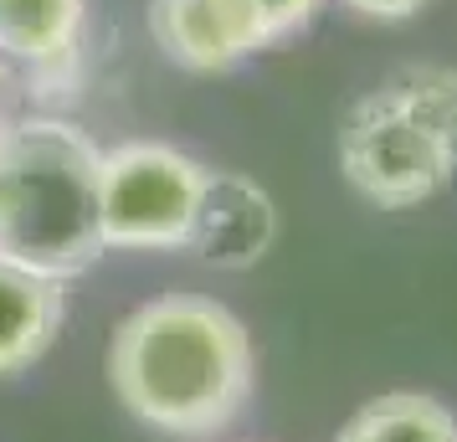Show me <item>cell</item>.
Instances as JSON below:
<instances>
[{
	"instance_id": "cell-5",
	"label": "cell",
	"mask_w": 457,
	"mask_h": 442,
	"mask_svg": "<svg viewBox=\"0 0 457 442\" xmlns=\"http://www.w3.org/2000/svg\"><path fill=\"white\" fill-rule=\"evenodd\" d=\"M278 242V201L242 170H206L186 247L211 268H252Z\"/></svg>"
},
{
	"instance_id": "cell-9",
	"label": "cell",
	"mask_w": 457,
	"mask_h": 442,
	"mask_svg": "<svg viewBox=\"0 0 457 442\" xmlns=\"http://www.w3.org/2000/svg\"><path fill=\"white\" fill-rule=\"evenodd\" d=\"M339 442H457V421L447 406L416 391H395L370 406H360Z\"/></svg>"
},
{
	"instance_id": "cell-3",
	"label": "cell",
	"mask_w": 457,
	"mask_h": 442,
	"mask_svg": "<svg viewBox=\"0 0 457 442\" xmlns=\"http://www.w3.org/2000/svg\"><path fill=\"white\" fill-rule=\"evenodd\" d=\"M339 170L375 206H421L457 180V67L411 63L339 124Z\"/></svg>"
},
{
	"instance_id": "cell-10",
	"label": "cell",
	"mask_w": 457,
	"mask_h": 442,
	"mask_svg": "<svg viewBox=\"0 0 457 442\" xmlns=\"http://www.w3.org/2000/svg\"><path fill=\"white\" fill-rule=\"evenodd\" d=\"M227 5H231V16L242 21V31L252 37V46L262 52V46L303 31L324 0H227Z\"/></svg>"
},
{
	"instance_id": "cell-7",
	"label": "cell",
	"mask_w": 457,
	"mask_h": 442,
	"mask_svg": "<svg viewBox=\"0 0 457 442\" xmlns=\"http://www.w3.org/2000/svg\"><path fill=\"white\" fill-rule=\"evenodd\" d=\"M87 0H0V57L57 78L78 63Z\"/></svg>"
},
{
	"instance_id": "cell-12",
	"label": "cell",
	"mask_w": 457,
	"mask_h": 442,
	"mask_svg": "<svg viewBox=\"0 0 457 442\" xmlns=\"http://www.w3.org/2000/svg\"><path fill=\"white\" fill-rule=\"evenodd\" d=\"M11 129H16V119H11V93H5V72H0V145L11 139Z\"/></svg>"
},
{
	"instance_id": "cell-11",
	"label": "cell",
	"mask_w": 457,
	"mask_h": 442,
	"mask_svg": "<svg viewBox=\"0 0 457 442\" xmlns=\"http://www.w3.org/2000/svg\"><path fill=\"white\" fill-rule=\"evenodd\" d=\"M345 5L360 16H375V21H401V16L421 11V0H345Z\"/></svg>"
},
{
	"instance_id": "cell-8",
	"label": "cell",
	"mask_w": 457,
	"mask_h": 442,
	"mask_svg": "<svg viewBox=\"0 0 457 442\" xmlns=\"http://www.w3.org/2000/svg\"><path fill=\"white\" fill-rule=\"evenodd\" d=\"M62 329V283L0 263V376H16L52 350Z\"/></svg>"
},
{
	"instance_id": "cell-1",
	"label": "cell",
	"mask_w": 457,
	"mask_h": 442,
	"mask_svg": "<svg viewBox=\"0 0 457 442\" xmlns=\"http://www.w3.org/2000/svg\"><path fill=\"white\" fill-rule=\"evenodd\" d=\"M252 339L242 319L195 294L139 304L113 329L108 380L129 412L175 438L221 432L252 396Z\"/></svg>"
},
{
	"instance_id": "cell-2",
	"label": "cell",
	"mask_w": 457,
	"mask_h": 442,
	"mask_svg": "<svg viewBox=\"0 0 457 442\" xmlns=\"http://www.w3.org/2000/svg\"><path fill=\"white\" fill-rule=\"evenodd\" d=\"M98 160L104 149L67 119L11 129L0 145V263L62 283L104 257Z\"/></svg>"
},
{
	"instance_id": "cell-6",
	"label": "cell",
	"mask_w": 457,
	"mask_h": 442,
	"mask_svg": "<svg viewBox=\"0 0 457 442\" xmlns=\"http://www.w3.org/2000/svg\"><path fill=\"white\" fill-rule=\"evenodd\" d=\"M149 31L190 72H227L257 52L227 0H149Z\"/></svg>"
},
{
	"instance_id": "cell-4",
	"label": "cell",
	"mask_w": 457,
	"mask_h": 442,
	"mask_svg": "<svg viewBox=\"0 0 457 442\" xmlns=\"http://www.w3.org/2000/svg\"><path fill=\"white\" fill-rule=\"evenodd\" d=\"M201 175L190 154L170 145H119L98 160V237L108 247L165 253L186 247Z\"/></svg>"
}]
</instances>
